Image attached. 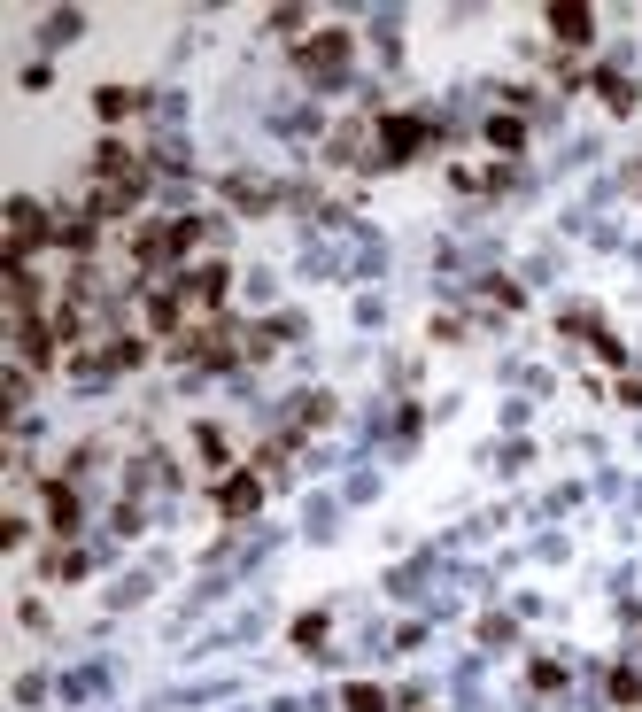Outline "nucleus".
Returning a JSON list of instances; mask_svg holds the SVG:
<instances>
[{
	"label": "nucleus",
	"mask_w": 642,
	"mask_h": 712,
	"mask_svg": "<svg viewBox=\"0 0 642 712\" xmlns=\"http://www.w3.org/2000/svg\"><path fill=\"white\" fill-rule=\"evenodd\" d=\"M349 62V31H318L310 47H302V70H318V78H333Z\"/></svg>",
	"instance_id": "nucleus-1"
},
{
	"label": "nucleus",
	"mask_w": 642,
	"mask_h": 712,
	"mask_svg": "<svg viewBox=\"0 0 642 712\" xmlns=\"http://www.w3.org/2000/svg\"><path fill=\"white\" fill-rule=\"evenodd\" d=\"M418 140H426V124H418V117H380V148H387V163H403Z\"/></svg>",
	"instance_id": "nucleus-2"
},
{
	"label": "nucleus",
	"mask_w": 642,
	"mask_h": 712,
	"mask_svg": "<svg viewBox=\"0 0 642 712\" xmlns=\"http://www.w3.org/2000/svg\"><path fill=\"white\" fill-rule=\"evenodd\" d=\"M550 31L565 39V47H588V31H596V16H588V8H550Z\"/></svg>",
	"instance_id": "nucleus-3"
},
{
	"label": "nucleus",
	"mask_w": 642,
	"mask_h": 712,
	"mask_svg": "<svg viewBox=\"0 0 642 712\" xmlns=\"http://www.w3.org/2000/svg\"><path fill=\"white\" fill-rule=\"evenodd\" d=\"M93 109H101V124H124L132 109H140V93H132V86H101V93H93Z\"/></svg>",
	"instance_id": "nucleus-4"
},
{
	"label": "nucleus",
	"mask_w": 642,
	"mask_h": 712,
	"mask_svg": "<svg viewBox=\"0 0 642 712\" xmlns=\"http://www.w3.org/2000/svg\"><path fill=\"white\" fill-rule=\"evenodd\" d=\"M47 527H55V534H70V527H78V496H70L62 480L47 488Z\"/></svg>",
	"instance_id": "nucleus-5"
},
{
	"label": "nucleus",
	"mask_w": 642,
	"mask_h": 712,
	"mask_svg": "<svg viewBox=\"0 0 642 712\" xmlns=\"http://www.w3.org/2000/svg\"><path fill=\"white\" fill-rule=\"evenodd\" d=\"M256 496H263V480H225V496H217V504L240 519V511H256Z\"/></svg>",
	"instance_id": "nucleus-6"
},
{
	"label": "nucleus",
	"mask_w": 642,
	"mask_h": 712,
	"mask_svg": "<svg viewBox=\"0 0 642 712\" xmlns=\"http://www.w3.org/2000/svg\"><path fill=\"white\" fill-rule=\"evenodd\" d=\"M596 86H604V101H612V109H635V86H627L619 70H612V78H596Z\"/></svg>",
	"instance_id": "nucleus-7"
},
{
	"label": "nucleus",
	"mask_w": 642,
	"mask_h": 712,
	"mask_svg": "<svg viewBox=\"0 0 642 712\" xmlns=\"http://www.w3.org/2000/svg\"><path fill=\"white\" fill-rule=\"evenodd\" d=\"M341 705H349V712H380V705H387V697H380V689H372V682H356V689H349V697H341Z\"/></svg>",
	"instance_id": "nucleus-8"
},
{
	"label": "nucleus",
	"mask_w": 642,
	"mask_h": 712,
	"mask_svg": "<svg viewBox=\"0 0 642 712\" xmlns=\"http://www.w3.org/2000/svg\"><path fill=\"white\" fill-rule=\"evenodd\" d=\"M488 140H496V148H519L526 132H519V117H496V124H488Z\"/></svg>",
	"instance_id": "nucleus-9"
}]
</instances>
